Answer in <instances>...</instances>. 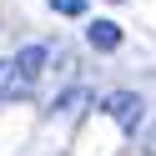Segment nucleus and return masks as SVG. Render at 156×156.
<instances>
[{"instance_id": "1", "label": "nucleus", "mask_w": 156, "mask_h": 156, "mask_svg": "<svg viewBox=\"0 0 156 156\" xmlns=\"http://www.w3.org/2000/svg\"><path fill=\"white\" fill-rule=\"evenodd\" d=\"M106 116H116L126 131H136V121L146 116V101H141V96H131V91H116L111 101H106Z\"/></svg>"}, {"instance_id": "3", "label": "nucleus", "mask_w": 156, "mask_h": 156, "mask_svg": "<svg viewBox=\"0 0 156 156\" xmlns=\"http://www.w3.org/2000/svg\"><path fill=\"white\" fill-rule=\"evenodd\" d=\"M86 41H91L96 51H116V45H121V25L116 20H96V25H86Z\"/></svg>"}, {"instance_id": "2", "label": "nucleus", "mask_w": 156, "mask_h": 156, "mask_svg": "<svg viewBox=\"0 0 156 156\" xmlns=\"http://www.w3.org/2000/svg\"><path fill=\"white\" fill-rule=\"evenodd\" d=\"M45 61H51V51H45V45H25V51H20V55H15V61H10V66H15V76H20V81H25V86H30V81H35V76H41V71H45Z\"/></svg>"}, {"instance_id": "6", "label": "nucleus", "mask_w": 156, "mask_h": 156, "mask_svg": "<svg viewBox=\"0 0 156 156\" xmlns=\"http://www.w3.org/2000/svg\"><path fill=\"white\" fill-rule=\"evenodd\" d=\"M51 5H55L61 15H81V10H86V0H51Z\"/></svg>"}, {"instance_id": "5", "label": "nucleus", "mask_w": 156, "mask_h": 156, "mask_svg": "<svg viewBox=\"0 0 156 156\" xmlns=\"http://www.w3.org/2000/svg\"><path fill=\"white\" fill-rule=\"evenodd\" d=\"M55 106H61V111H81V106H86V91H66Z\"/></svg>"}, {"instance_id": "4", "label": "nucleus", "mask_w": 156, "mask_h": 156, "mask_svg": "<svg viewBox=\"0 0 156 156\" xmlns=\"http://www.w3.org/2000/svg\"><path fill=\"white\" fill-rule=\"evenodd\" d=\"M20 91H25V81L15 76V66L0 61V101H5V96H20Z\"/></svg>"}]
</instances>
